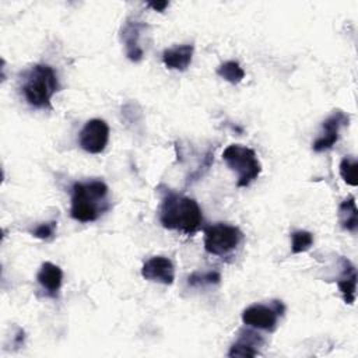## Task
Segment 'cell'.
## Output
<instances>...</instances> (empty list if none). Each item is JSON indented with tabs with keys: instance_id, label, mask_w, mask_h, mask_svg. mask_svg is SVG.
I'll return each mask as SVG.
<instances>
[{
	"instance_id": "obj_1",
	"label": "cell",
	"mask_w": 358,
	"mask_h": 358,
	"mask_svg": "<svg viewBox=\"0 0 358 358\" xmlns=\"http://www.w3.org/2000/svg\"><path fill=\"white\" fill-rule=\"evenodd\" d=\"M159 220L168 229H176L186 235H193L200 228L203 215L196 200L168 192L162 199Z\"/></svg>"
},
{
	"instance_id": "obj_2",
	"label": "cell",
	"mask_w": 358,
	"mask_h": 358,
	"mask_svg": "<svg viewBox=\"0 0 358 358\" xmlns=\"http://www.w3.org/2000/svg\"><path fill=\"white\" fill-rule=\"evenodd\" d=\"M108 186L102 180L77 182L71 187L70 214L80 222L95 221L106 208Z\"/></svg>"
},
{
	"instance_id": "obj_3",
	"label": "cell",
	"mask_w": 358,
	"mask_h": 358,
	"mask_svg": "<svg viewBox=\"0 0 358 358\" xmlns=\"http://www.w3.org/2000/svg\"><path fill=\"white\" fill-rule=\"evenodd\" d=\"M57 90L56 71L48 64H34L24 74L21 91L25 101L34 108H50V99Z\"/></svg>"
},
{
	"instance_id": "obj_4",
	"label": "cell",
	"mask_w": 358,
	"mask_h": 358,
	"mask_svg": "<svg viewBox=\"0 0 358 358\" xmlns=\"http://www.w3.org/2000/svg\"><path fill=\"white\" fill-rule=\"evenodd\" d=\"M222 159L238 173V187L249 186L262 172L256 152L241 144H231L222 152Z\"/></svg>"
},
{
	"instance_id": "obj_5",
	"label": "cell",
	"mask_w": 358,
	"mask_h": 358,
	"mask_svg": "<svg viewBox=\"0 0 358 358\" xmlns=\"http://www.w3.org/2000/svg\"><path fill=\"white\" fill-rule=\"evenodd\" d=\"M243 235L238 227L214 224L204 229V249L214 256H224L238 248Z\"/></svg>"
},
{
	"instance_id": "obj_6",
	"label": "cell",
	"mask_w": 358,
	"mask_h": 358,
	"mask_svg": "<svg viewBox=\"0 0 358 358\" xmlns=\"http://www.w3.org/2000/svg\"><path fill=\"white\" fill-rule=\"evenodd\" d=\"M285 308L281 301H273L268 305L255 303L242 312V322L246 326L273 331L277 326V319L284 313Z\"/></svg>"
},
{
	"instance_id": "obj_7",
	"label": "cell",
	"mask_w": 358,
	"mask_h": 358,
	"mask_svg": "<svg viewBox=\"0 0 358 358\" xmlns=\"http://www.w3.org/2000/svg\"><path fill=\"white\" fill-rule=\"evenodd\" d=\"M109 140V126L102 119L88 120L80 131V145L84 151L99 154L105 150Z\"/></svg>"
},
{
	"instance_id": "obj_8",
	"label": "cell",
	"mask_w": 358,
	"mask_h": 358,
	"mask_svg": "<svg viewBox=\"0 0 358 358\" xmlns=\"http://www.w3.org/2000/svg\"><path fill=\"white\" fill-rule=\"evenodd\" d=\"M141 275L148 281L171 285L175 280V267L171 259L165 256H152L143 264Z\"/></svg>"
},
{
	"instance_id": "obj_9",
	"label": "cell",
	"mask_w": 358,
	"mask_h": 358,
	"mask_svg": "<svg viewBox=\"0 0 358 358\" xmlns=\"http://www.w3.org/2000/svg\"><path fill=\"white\" fill-rule=\"evenodd\" d=\"M350 122V116L345 115L344 112L341 110H337L334 112L331 116H329L324 122H323V136L319 137L312 148L316 151V152H320V151H324V150H329L331 148L337 140H338V131H340V127L341 126H345L348 124Z\"/></svg>"
},
{
	"instance_id": "obj_10",
	"label": "cell",
	"mask_w": 358,
	"mask_h": 358,
	"mask_svg": "<svg viewBox=\"0 0 358 358\" xmlns=\"http://www.w3.org/2000/svg\"><path fill=\"white\" fill-rule=\"evenodd\" d=\"M141 28H144V25L137 21H126L122 28V41L124 42L126 55L131 62H140L143 59V49L138 42Z\"/></svg>"
},
{
	"instance_id": "obj_11",
	"label": "cell",
	"mask_w": 358,
	"mask_h": 358,
	"mask_svg": "<svg viewBox=\"0 0 358 358\" xmlns=\"http://www.w3.org/2000/svg\"><path fill=\"white\" fill-rule=\"evenodd\" d=\"M36 280L49 296H56L57 291L62 287L63 271L59 266L50 262H45L36 274Z\"/></svg>"
},
{
	"instance_id": "obj_12",
	"label": "cell",
	"mask_w": 358,
	"mask_h": 358,
	"mask_svg": "<svg viewBox=\"0 0 358 358\" xmlns=\"http://www.w3.org/2000/svg\"><path fill=\"white\" fill-rule=\"evenodd\" d=\"M193 45H179L175 48L165 49L162 53V60L164 64L171 69V70H186L189 64L192 63V56H193Z\"/></svg>"
},
{
	"instance_id": "obj_13",
	"label": "cell",
	"mask_w": 358,
	"mask_h": 358,
	"mask_svg": "<svg viewBox=\"0 0 358 358\" xmlns=\"http://www.w3.org/2000/svg\"><path fill=\"white\" fill-rule=\"evenodd\" d=\"M242 336L236 343H234L228 351V357H257L260 352L255 348L259 344L263 343L262 337L259 334H255L253 331H242Z\"/></svg>"
},
{
	"instance_id": "obj_14",
	"label": "cell",
	"mask_w": 358,
	"mask_h": 358,
	"mask_svg": "<svg viewBox=\"0 0 358 358\" xmlns=\"http://www.w3.org/2000/svg\"><path fill=\"white\" fill-rule=\"evenodd\" d=\"M344 270H343V275L340 277V280L337 281V285L343 294L344 302L345 303H354L355 299V288H357V270L355 267L351 264L350 260L347 259H341Z\"/></svg>"
},
{
	"instance_id": "obj_15",
	"label": "cell",
	"mask_w": 358,
	"mask_h": 358,
	"mask_svg": "<svg viewBox=\"0 0 358 358\" xmlns=\"http://www.w3.org/2000/svg\"><path fill=\"white\" fill-rule=\"evenodd\" d=\"M338 222L347 231H355L358 227V210L355 199L351 196L345 199L338 207Z\"/></svg>"
},
{
	"instance_id": "obj_16",
	"label": "cell",
	"mask_w": 358,
	"mask_h": 358,
	"mask_svg": "<svg viewBox=\"0 0 358 358\" xmlns=\"http://www.w3.org/2000/svg\"><path fill=\"white\" fill-rule=\"evenodd\" d=\"M217 74L231 84H238L245 77L243 69L239 66L238 62H234V60L224 62L222 64H220V67L217 69Z\"/></svg>"
},
{
	"instance_id": "obj_17",
	"label": "cell",
	"mask_w": 358,
	"mask_h": 358,
	"mask_svg": "<svg viewBox=\"0 0 358 358\" xmlns=\"http://www.w3.org/2000/svg\"><path fill=\"white\" fill-rule=\"evenodd\" d=\"M340 175L345 183L358 185V162L352 158H343L340 162Z\"/></svg>"
},
{
	"instance_id": "obj_18",
	"label": "cell",
	"mask_w": 358,
	"mask_h": 358,
	"mask_svg": "<svg viewBox=\"0 0 358 358\" xmlns=\"http://www.w3.org/2000/svg\"><path fill=\"white\" fill-rule=\"evenodd\" d=\"M313 243V235L308 231H295L291 234V250L292 253H302L308 250Z\"/></svg>"
},
{
	"instance_id": "obj_19",
	"label": "cell",
	"mask_w": 358,
	"mask_h": 358,
	"mask_svg": "<svg viewBox=\"0 0 358 358\" xmlns=\"http://www.w3.org/2000/svg\"><path fill=\"white\" fill-rule=\"evenodd\" d=\"M221 280V275L218 271H204V273H193L187 278V284L190 287H204L211 284H218Z\"/></svg>"
},
{
	"instance_id": "obj_20",
	"label": "cell",
	"mask_w": 358,
	"mask_h": 358,
	"mask_svg": "<svg viewBox=\"0 0 358 358\" xmlns=\"http://www.w3.org/2000/svg\"><path fill=\"white\" fill-rule=\"evenodd\" d=\"M55 231H56V221H50V222L39 224L31 231V234L39 239H50L55 235Z\"/></svg>"
},
{
	"instance_id": "obj_21",
	"label": "cell",
	"mask_w": 358,
	"mask_h": 358,
	"mask_svg": "<svg viewBox=\"0 0 358 358\" xmlns=\"http://www.w3.org/2000/svg\"><path fill=\"white\" fill-rule=\"evenodd\" d=\"M150 7H152L157 11H164L165 7H168V1H159V3H150Z\"/></svg>"
}]
</instances>
